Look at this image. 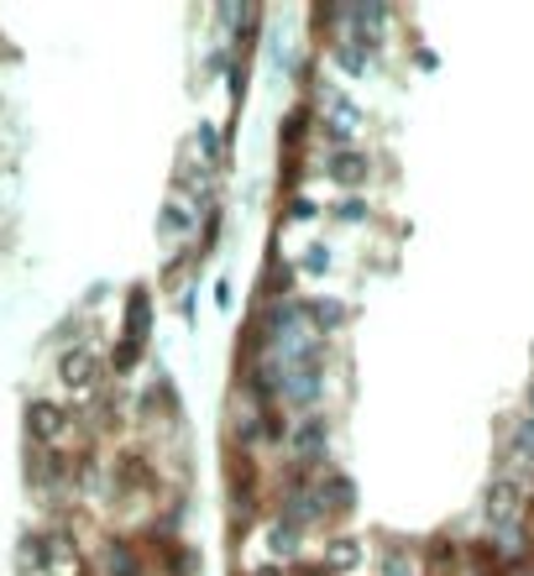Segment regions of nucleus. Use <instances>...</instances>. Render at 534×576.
<instances>
[{
	"label": "nucleus",
	"mask_w": 534,
	"mask_h": 576,
	"mask_svg": "<svg viewBox=\"0 0 534 576\" xmlns=\"http://www.w3.org/2000/svg\"><path fill=\"white\" fill-rule=\"evenodd\" d=\"M105 487L116 504H152V498H163V461L147 446H121L105 466Z\"/></svg>",
	"instance_id": "obj_1"
},
{
	"label": "nucleus",
	"mask_w": 534,
	"mask_h": 576,
	"mask_svg": "<svg viewBox=\"0 0 534 576\" xmlns=\"http://www.w3.org/2000/svg\"><path fill=\"white\" fill-rule=\"evenodd\" d=\"M152 288L147 284H131L126 288V314H121V336H116V352H111V372L126 378L137 372L147 357V341H152Z\"/></svg>",
	"instance_id": "obj_2"
},
{
	"label": "nucleus",
	"mask_w": 534,
	"mask_h": 576,
	"mask_svg": "<svg viewBox=\"0 0 534 576\" xmlns=\"http://www.w3.org/2000/svg\"><path fill=\"white\" fill-rule=\"evenodd\" d=\"M283 466H330V419L325 414H304L289 425V440H283Z\"/></svg>",
	"instance_id": "obj_3"
},
{
	"label": "nucleus",
	"mask_w": 534,
	"mask_h": 576,
	"mask_svg": "<svg viewBox=\"0 0 534 576\" xmlns=\"http://www.w3.org/2000/svg\"><path fill=\"white\" fill-rule=\"evenodd\" d=\"M137 419L152 425V430L163 435H184V404H178V388H173L169 372H158L152 383L142 388V399H137Z\"/></svg>",
	"instance_id": "obj_4"
},
{
	"label": "nucleus",
	"mask_w": 534,
	"mask_h": 576,
	"mask_svg": "<svg viewBox=\"0 0 534 576\" xmlns=\"http://www.w3.org/2000/svg\"><path fill=\"white\" fill-rule=\"evenodd\" d=\"M73 430V414L58 399H32L26 404V446H43V451H69L63 440Z\"/></svg>",
	"instance_id": "obj_5"
},
{
	"label": "nucleus",
	"mask_w": 534,
	"mask_h": 576,
	"mask_svg": "<svg viewBox=\"0 0 534 576\" xmlns=\"http://www.w3.org/2000/svg\"><path fill=\"white\" fill-rule=\"evenodd\" d=\"M105 372H111V361L100 357V346H90V341H73L58 357V383L73 388V393H100Z\"/></svg>",
	"instance_id": "obj_6"
},
{
	"label": "nucleus",
	"mask_w": 534,
	"mask_h": 576,
	"mask_svg": "<svg viewBox=\"0 0 534 576\" xmlns=\"http://www.w3.org/2000/svg\"><path fill=\"white\" fill-rule=\"evenodd\" d=\"M26 482L32 493H69L73 487V451H43V446H26Z\"/></svg>",
	"instance_id": "obj_7"
},
{
	"label": "nucleus",
	"mask_w": 534,
	"mask_h": 576,
	"mask_svg": "<svg viewBox=\"0 0 534 576\" xmlns=\"http://www.w3.org/2000/svg\"><path fill=\"white\" fill-rule=\"evenodd\" d=\"M524 504H530V482L519 472H498L487 482L483 508H487V525H509V519H524Z\"/></svg>",
	"instance_id": "obj_8"
},
{
	"label": "nucleus",
	"mask_w": 534,
	"mask_h": 576,
	"mask_svg": "<svg viewBox=\"0 0 534 576\" xmlns=\"http://www.w3.org/2000/svg\"><path fill=\"white\" fill-rule=\"evenodd\" d=\"M304 534H310V529L293 525L289 514H272V508H267V519H263L267 561H278V566H293V561H304Z\"/></svg>",
	"instance_id": "obj_9"
},
{
	"label": "nucleus",
	"mask_w": 534,
	"mask_h": 576,
	"mask_svg": "<svg viewBox=\"0 0 534 576\" xmlns=\"http://www.w3.org/2000/svg\"><path fill=\"white\" fill-rule=\"evenodd\" d=\"M372 576H425V572H419V540H404V534H378V561H372Z\"/></svg>",
	"instance_id": "obj_10"
},
{
	"label": "nucleus",
	"mask_w": 534,
	"mask_h": 576,
	"mask_svg": "<svg viewBox=\"0 0 534 576\" xmlns=\"http://www.w3.org/2000/svg\"><path fill=\"white\" fill-rule=\"evenodd\" d=\"M100 572L105 576H152V566H147V551L137 534H111L105 540V551H100Z\"/></svg>",
	"instance_id": "obj_11"
},
{
	"label": "nucleus",
	"mask_w": 534,
	"mask_h": 576,
	"mask_svg": "<svg viewBox=\"0 0 534 576\" xmlns=\"http://www.w3.org/2000/svg\"><path fill=\"white\" fill-rule=\"evenodd\" d=\"M320 508H325V525L351 519V508H357V482L346 477L340 466H325V472H320Z\"/></svg>",
	"instance_id": "obj_12"
},
{
	"label": "nucleus",
	"mask_w": 534,
	"mask_h": 576,
	"mask_svg": "<svg viewBox=\"0 0 534 576\" xmlns=\"http://www.w3.org/2000/svg\"><path fill=\"white\" fill-rule=\"evenodd\" d=\"M325 178L340 189H362L372 178V152L367 147H346V152H325Z\"/></svg>",
	"instance_id": "obj_13"
},
{
	"label": "nucleus",
	"mask_w": 534,
	"mask_h": 576,
	"mask_svg": "<svg viewBox=\"0 0 534 576\" xmlns=\"http://www.w3.org/2000/svg\"><path fill=\"white\" fill-rule=\"evenodd\" d=\"M315 561L330 576H351L367 561V540L362 534H325V551H320Z\"/></svg>",
	"instance_id": "obj_14"
},
{
	"label": "nucleus",
	"mask_w": 534,
	"mask_h": 576,
	"mask_svg": "<svg viewBox=\"0 0 534 576\" xmlns=\"http://www.w3.org/2000/svg\"><path fill=\"white\" fill-rule=\"evenodd\" d=\"M498 457L503 466H530L534 461V414H519V419H503V440H498Z\"/></svg>",
	"instance_id": "obj_15"
},
{
	"label": "nucleus",
	"mask_w": 534,
	"mask_h": 576,
	"mask_svg": "<svg viewBox=\"0 0 534 576\" xmlns=\"http://www.w3.org/2000/svg\"><path fill=\"white\" fill-rule=\"evenodd\" d=\"M346 325H351V310H346L340 299H325V293H320V299H304V331H310V336L330 341V336H340Z\"/></svg>",
	"instance_id": "obj_16"
},
{
	"label": "nucleus",
	"mask_w": 534,
	"mask_h": 576,
	"mask_svg": "<svg viewBox=\"0 0 534 576\" xmlns=\"http://www.w3.org/2000/svg\"><path fill=\"white\" fill-rule=\"evenodd\" d=\"M199 226V210L195 205H184V199H163V210H158V241L163 246H178V241H189Z\"/></svg>",
	"instance_id": "obj_17"
},
{
	"label": "nucleus",
	"mask_w": 534,
	"mask_h": 576,
	"mask_svg": "<svg viewBox=\"0 0 534 576\" xmlns=\"http://www.w3.org/2000/svg\"><path fill=\"white\" fill-rule=\"evenodd\" d=\"M293 278H299V267H293V263H278V257H267L263 278H257V304H272V299H293Z\"/></svg>",
	"instance_id": "obj_18"
},
{
	"label": "nucleus",
	"mask_w": 534,
	"mask_h": 576,
	"mask_svg": "<svg viewBox=\"0 0 534 576\" xmlns=\"http://www.w3.org/2000/svg\"><path fill=\"white\" fill-rule=\"evenodd\" d=\"M16 572H22V576L53 572V561H48V540H43V529L22 534V551H16Z\"/></svg>",
	"instance_id": "obj_19"
},
{
	"label": "nucleus",
	"mask_w": 534,
	"mask_h": 576,
	"mask_svg": "<svg viewBox=\"0 0 534 576\" xmlns=\"http://www.w3.org/2000/svg\"><path fill=\"white\" fill-rule=\"evenodd\" d=\"M336 69L340 73H351V79H362V73H372V58H378V53H367L362 43H351V37H336Z\"/></svg>",
	"instance_id": "obj_20"
},
{
	"label": "nucleus",
	"mask_w": 534,
	"mask_h": 576,
	"mask_svg": "<svg viewBox=\"0 0 534 576\" xmlns=\"http://www.w3.org/2000/svg\"><path fill=\"white\" fill-rule=\"evenodd\" d=\"M189 142H195V152H199V158H205V169H216L220 158H225V147H220V137H216V131H210V126H205V120H199V126H195V137H189Z\"/></svg>",
	"instance_id": "obj_21"
},
{
	"label": "nucleus",
	"mask_w": 534,
	"mask_h": 576,
	"mask_svg": "<svg viewBox=\"0 0 534 576\" xmlns=\"http://www.w3.org/2000/svg\"><path fill=\"white\" fill-rule=\"evenodd\" d=\"M299 273H320V278H325V273H330V246H325V241H310V252L299 257Z\"/></svg>",
	"instance_id": "obj_22"
},
{
	"label": "nucleus",
	"mask_w": 534,
	"mask_h": 576,
	"mask_svg": "<svg viewBox=\"0 0 534 576\" xmlns=\"http://www.w3.org/2000/svg\"><path fill=\"white\" fill-rule=\"evenodd\" d=\"M330 216H336V220H367V199H357V194H351V199H340Z\"/></svg>",
	"instance_id": "obj_23"
},
{
	"label": "nucleus",
	"mask_w": 534,
	"mask_h": 576,
	"mask_svg": "<svg viewBox=\"0 0 534 576\" xmlns=\"http://www.w3.org/2000/svg\"><path fill=\"white\" fill-rule=\"evenodd\" d=\"M289 216H293V220H310V216H320V205H315V199H293Z\"/></svg>",
	"instance_id": "obj_24"
},
{
	"label": "nucleus",
	"mask_w": 534,
	"mask_h": 576,
	"mask_svg": "<svg viewBox=\"0 0 534 576\" xmlns=\"http://www.w3.org/2000/svg\"><path fill=\"white\" fill-rule=\"evenodd\" d=\"M524 414H534V383H530V393H524Z\"/></svg>",
	"instance_id": "obj_25"
},
{
	"label": "nucleus",
	"mask_w": 534,
	"mask_h": 576,
	"mask_svg": "<svg viewBox=\"0 0 534 576\" xmlns=\"http://www.w3.org/2000/svg\"><path fill=\"white\" fill-rule=\"evenodd\" d=\"M509 576H534V572H509Z\"/></svg>",
	"instance_id": "obj_26"
}]
</instances>
